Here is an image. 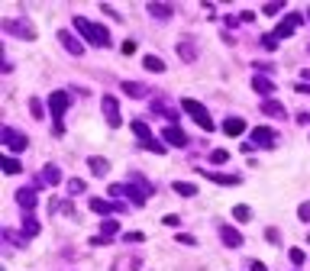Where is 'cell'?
<instances>
[{
  "instance_id": "277c9868",
  "label": "cell",
  "mask_w": 310,
  "mask_h": 271,
  "mask_svg": "<svg viewBox=\"0 0 310 271\" xmlns=\"http://www.w3.org/2000/svg\"><path fill=\"white\" fill-rule=\"evenodd\" d=\"M181 110H184V113H191V120L197 126H201V129H213V120H210V113H207V107H204V103H197V100H191V97H184V100H181Z\"/></svg>"
},
{
  "instance_id": "603a6c76",
  "label": "cell",
  "mask_w": 310,
  "mask_h": 271,
  "mask_svg": "<svg viewBox=\"0 0 310 271\" xmlns=\"http://www.w3.org/2000/svg\"><path fill=\"white\" fill-rule=\"evenodd\" d=\"M262 113H268V116H284V107H281L278 100H265V103H262Z\"/></svg>"
},
{
  "instance_id": "9a60e30c",
  "label": "cell",
  "mask_w": 310,
  "mask_h": 271,
  "mask_svg": "<svg viewBox=\"0 0 310 271\" xmlns=\"http://www.w3.org/2000/svg\"><path fill=\"white\" fill-rule=\"evenodd\" d=\"M220 239H223L230 248H239V246H242V236H239V229H232V226H220Z\"/></svg>"
},
{
  "instance_id": "836d02e7",
  "label": "cell",
  "mask_w": 310,
  "mask_h": 271,
  "mask_svg": "<svg viewBox=\"0 0 310 271\" xmlns=\"http://www.w3.org/2000/svg\"><path fill=\"white\" fill-rule=\"evenodd\" d=\"M287 258H291L294 265H304V262H307V255H304L301 248H291V252H287Z\"/></svg>"
},
{
  "instance_id": "ab89813d",
  "label": "cell",
  "mask_w": 310,
  "mask_h": 271,
  "mask_svg": "<svg viewBox=\"0 0 310 271\" xmlns=\"http://www.w3.org/2000/svg\"><path fill=\"white\" fill-rule=\"evenodd\" d=\"M178 242H184V246H197V239H194V236H181V232H178Z\"/></svg>"
},
{
  "instance_id": "8fae6325",
  "label": "cell",
  "mask_w": 310,
  "mask_h": 271,
  "mask_svg": "<svg viewBox=\"0 0 310 271\" xmlns=\"http://www.w3.org/2000/svg\"><path fill=\"white\" fill-rule=\"evenodd\" d=\"M201 174H204L207 181H217V184H223V187H236V184H242L239 174H217V171H207V168H204Z\"/></svg>"
},
{
  "instance_id": "d590c367",
  "label": "cell",
  "mask_w": 310,
  "mask_h": 271,
  "mask_svg": "<svg viewBox=\"0 0 310 271\" xmlns=\"http://www.w3.org/2000/svg\"><path fill=\"white\" fill-rule=\"evenodd\" d=\"M29 110H32V116H36V120H42V103H39L36 97L29 100Z\"/></svg>"
},
{
  "instance_id": "cb8c5ba5",
  "label": "cell",
  "mask_w": 310,
  "mask_h": 271,
  "mask_svg": "<svg viewBox=\"0 0 310 271\" xmlns=\"http://www.w3.org/2000/svg\"><path fill=\"white\" fill-rule=\"evenodd\" d=\"M232 220H239V223H249V220H252V210H249L246 203H239V207H232Z\"/></svg>"
},
{
  "instance_id": "ffe728a7",
  "label": "cell",
  "mask_w": 310,
  "mask_h": 271,
  "mask_svg": "<svg viewBox=\"0 0 310 271\" xmlns=\"http://www.w3.org/2000/svg\"><path fill=\"white\" fill-rule=\"evenodd\" d=\"M42 181H46V184H58V181H62V171L55 168V165H46V171H42Z\"/></svg>"
},
{
  "instance_id": "30bf717a",
  "label": "cell",
  "mask_w": 310,
  "mask_h": 271,
  "mask_svg": "<svg viewBox=\"0 0 310 271\" xmlns=\"http://www.w3.org/2000/svg\"><path fill=\"white\" fill-rule=\"evenodd\" d=\"M275 142H278V136H275L268 126L252 129V146H258V148H275Z\"/></svg>"
},
{
  "instance_id": "2e32d148",
  "label": "cell",
  "mask_w": 310,
  "mask_h": 271,
  "mask_svg": "<svg viewBox=\"0 0 310 271\" xmlns=\"http://www.w3.org/2000/svg\"><path fill=\"white\" fill-rule=\"evenodd\" d=\"M252 87H256L262 97H268V100H271V94H275V81H268V77H262V74L252 77Z\"/></svg>"
},
{
  "instance_id": "7bdbcfd3",
  "label": "cell",
  "mask_w": 310,
  "mask_h": 271,
  "mask_svg": "<svg viewBox=\"0 0 310 271\" xmlns=\"http://www.w3.org/2000/svg\"><path fill=\"white\" fill-rule=\"evenodd\" d=\"M249 271H268V268H265L262 262H252V265H249Z\"/></svg>"
},
{
  "instance_id": "5bb4252c",
  "label": "cell",
  "mask_w": 310,
  "mask_h": 271,
  "mask_svg": "<svg viewBox=\"0 0 310 271\" xmlns=\"http://www.w3.org/2000/svg\"><path fill=\"white\" fill-rule=\"evenodd\" d=\"M162 139L168 142V146H178V148L187 146V136L178 129V126H165V129H162Z\"/></svg>"
},
{
  "instance_id": "74e56055",
  "label": "cell",
  "mask_w": 310,
  "mask_h": 271,
  "mask_svg": "<svg viewBox=\"0 0 310 271\" xmlns=\"http://www.w3.org/2000/svg\"><path fill=\"white\" fill-rule=\"evenodd\" d=\"M123 239H126V242H142V239H146V236H142V232H126Z\"/></svg>"
},
{
  "instance_id": "3957f363",
  "label": "cell",
  "mask_w": 310,
  "mask_h": 271,
  "mask_svg": "<svg viewBox=\"0 0 310 271\" xmlns=\"http://www.w3.org/2000/svg\"><path fill=\"white\" fill-rule=\"evenodd\" d=\"M68 103H71V97L65 91H55L52 97H49V113H52V120H55V136H62V132H65L62 116H65V110H68Z\"/></svg>"
},
{
  "instance_id": "8992f818",
  "label": "cell",
  "mask_w": 310,
  "mask_h": 271,
  "mask_svg": "<svg viewBox=\"0 0 310 271\" xmlns=\"http://www.w3.org/2000/svg\"><path fill=\"white\" fill-rule=\"evenodd\" d=\"M0 139H3V146H7L10 152H23V148L29 146V139H26L23 132L10 129V126H3V129H0Z\"/></svg>"
},
{
  "instance_id": "f546056e",
  "label": "cell",
  "mask_w": 310,
  "mask_h": 271,
  "mask_svg": "<svg viewBox=\"0 0 310 271\" xmlns=\"http://www.w3.org/2000/svg\"><path fill=\"white\" fill-rule=\"evenodd\" d=\"M68 194H71V197L84 194V181H81V178H71V181H68Z\"/></svg>"
},
{
  "instance_id": "f35d334b",
  "label": "cell",
  "mask_w": 310,
  "mask_h": 271,
  "mask_svg": "<svg viewBox=\"0 0 310 271\" xmlns=\"http://www.w3.org/2000/svg\"><path fill=\"white\" fill-rule=\"evenodd\" d=\"M132 52H136V42H132V39H126V42H123V55H132Z\"/></svg>"
},
{
  "instance_id": "b9f144b4",
  "label": "cell",
  "mask_w": 310,
  "mask_h": 271,
  "mask_svg": "<svg viewBox=\"0 0 310 271\" xmlns=\"http://www.w3.org/2000/svg\"><path fill=\"white\" fill-rule=\"evenodd\" d=\"M178 223H181V220L175 217V213H168V217H165V226H178Z\"/></svg>"
},
{
  "instance_id": "d6a6232c",
  "label": "cell",
  "mask_w": 310,
  "mask_h": 271,
  "mask_svg": "<svg viewBox=\"0 0 310 271\" xmlns=\"http://www.w3.org/2000/svg\"><path fill=\"white\" fill-rule=\"evenodd\" d=\"M262 46L268 49V52H275V49H278V39H275V32H268V36H262Z\"/></svg>"
},
{
  "instance_id": "e0dca14e",
  "label": "cell",
  "mask_w": 310,
  "mask_h": 271,
  "mask_svg": "<svg viewBox=\"0 0 310 271\" xmlns=\"http://www.w3.org/2000/svg\"><path fill=\"white\" fill-rule=\"evenodd\" d=\"M223 132L226 136H242V132H246V123H242L239 116H230V120H223Z\"/></svg>"
},
{
  "instance_id": "5b68a950",
  "label": "cell",
  "mask_w": 310,
  "mask_h": 271,
  "mask_svg": "<svg viewBox=\"0 0 310 271\" xmlns=\"http://www.w3.org/2000/svg\"><path fill=\"white\" fill-rule=\"evenodd\" d=\"M129 129L139 136V142H142V148H149V152H155V155H165V146L158 139H152V132H149V126L142 123V120H132L129 123Z\"/></svg>"
},
{
  "instance_id": "1f68e13d",
  "label": "cell",
  "mask_w": 310,
  "mask_h": 271,
  "mask_svg": "<svg viewBox=\"0 0 310 271\" xmlns=\"http://www.w3.org/2000/svg\"><path fill=\"white\" fill-rule=\"evenodd\" d=\"M23 232H26V236H36V232H39V223H36L32 217H26V220H23Z\"/></svg>"
},
{
  "instance_id": "9c48e42d",
  "label": "cell",
  "mask_w": 310,
  "mask_h": 271,
  "mask_svg": "<svg viewBox=\"0 0 310 271\" xmlns=\"http://www.w3.org/2000/svg\"><path fill=\"white\" fill-rule=\"evenodd\" d=\"M103 116H107V126L110 129H120V103H116V97H103Z\"/></svg>"
},
{
  "instance_id": "ba28073f",
  "label": "cell",
  "mask_w": 310,
  "mask_h": 271,
  "mask_svg": "<svg viewBox=\"0 0 310 271\" xmlns=\"http://www.w3.org/2000/svg\"><path fill=\"white\" fill-rule=\"evenodd\" d=\"M301 20H304L301 13H287L284 20L278 23V29H275V39H287V36H294V29L301 26Z\"/></svg>"
},
{
  "instance_id": "7402d4cb",
  "label": "cell",
  "mask_w": 310,
  "mask_h": 271,
  "mask_svg": "<svg viewBox=\"0 0 310 271\" xmlns=\"http://www.w3.org/2000/svg\"><path fill=\"white\" fill-rule=\"evenodd\" d=\"M142 65H146V71H165V62L158 58V55H146Z\"/></svg>"
},
{
  "instance_id": "7c38bea8",
  "label": "cell",
  "mask_w": 310,
  "mask_h": 271,
  "mask_svg": "<svg viewBox=\"0 0 310 271\" xmlns=\"http://www.w3.org/2000/svg\"><path fill=\"white\" fill-rule=\"evenodd\" d=\"M58 42H62V46L68 49L71 55H84V42H81V39H75L68 29H62V32H58Z\"/></svg>"
},
{
  "instance_id": "8d00e7d4",
  "label": "cell",
  "mask_w": 310,
  "mask_h": 271,
  "mask_svg": "<svg viewBox=\"0 0 310 271\" xmlns=\"http://www.w3.org/2000/svg\"><path fill=\"white\" fill-rule=\"evenodd\" d=\"M297 217H301L304 223H310V203H301V210H297Z\"/></svg>"
},
{
  "instance_id": "e575fe53",
  "label": "cell",
  "mask_w": 310,
  "mask_h": 271,
  "mask_svg": "<svg viewBox=\"0 0 310 271\" xmlns=\"http://www.w3.org/2000/svg\"><path fill=\"white\" fill-rule=\"evenodd\" d=\"M281 10H284V3H281V0H275V3H268V7H265V13L275 16V13H281Z\"/></svg>"
},
{
  "instance_id": "ee69618b",
  "label": "cell",
  "mask_w": 310,
  "mask_h": 271,
  "mask_svg": "<svg viewBox=\"0 0 310 271\" xmlns=\"http://www.w3.org/2000/svg\"><path fill=\"white\" fill-rule=\"evenodd\" d=\"M307 16H310V13H307Z\"/></svg>"
},
{
  "instance_id": "ac0fdd59",
  "label": "cell",
  "mask_w": 310,
  "mask_h": 271,
  "mask_svg": "<svg viewBox=\"0 0 310 271\" xmlns=\"http://www.w3.org/2000/svg\"><path fill=\"white\" fill-rule=\"evenodd\" d=\"M87 165H91V174H97V178H103V174L110 171V162H107V158H97V155L87 158Z\"/></svg>"
},
{
  "instance_id": "4fadbf2b",
  "label": "cell",
  "mask_w": 310,
  "mask_h": 271,
  "mask_svg": "<svg viewBox=\"0 0 310 271\" xmlns=\"http://www.w3.org/2000/svg\"><path fill=\"white\" fill-rule=\"evenodd\" d=\"M91 210L101 213V217H107L113 210H126V203H110V200H103V197H91Z\"/></svg>"
},
{
  "instance_id": "6da1fadb",
  "label": "cell",
  "mask_w": 310,
  "mask_h": 271,
  "mask_svg": "<svg viewBox=\"0 0 310 271\" xmlns=\"http://www.w3.org/2000/svg\"><path fill=\"white\" fill-rule=\"evenodd\" d=\"M110 194H113V197H129L132 207H142V203H146V197L152 194V184H146L139 174H132L129 184H113V187H110Z\"/></svg>"
},
{
  "instance_id": "f1b7e54d",
  "label": "cell",
  "mask_w": 310,
  "mask_h": 271,
  "mask_svg": "<svg viewBox=\"0 0 310 271\" xmlns=\"http://www.w3.org/2000/svg\"><path fill=\"white\" fill-rule=\"evenodd\" d=\"M210 162H213V165L230 162V152H226V148H213V152H210Z\"/></svg>"
},
{
  "instance_id": "52a82bcc",
  "label": "cell",
  "mask_w": 310,
  "mask_h": 271,
  "mask_svg": "<svg viewBox=\"0 0 310 271\" xmlns=\"http://www.w3.org/2000/svg\"><path fill=\"white\" fill-rule=\"evenodd\" d=\"M3 32H10V36H20V39H36V29H32L29 23H23V20H3Z\"/></svg>"
},
{
  "instance_id": "4316f807",
  "label": "cell",
  "mask_w": 310,
  "mask_h": 271,
  "mask_svg": "<svg viewBox=\"0 0 310 271\" xmlns=\"http://www.w3.org/2000/svg\"><path fill=\"white\" fill-rule=\"evenodd\" d=\"M175 194H181V197H194V194H197V187L187 184V181H175Z\"/></svg>"
},
{
  "instance_id": "7a4b0ae2",
  "label": "cell",
  "mask_w": 310,
  "mask_h": 271,
  "mask_svg": "<svg viewBox=\"0 0 310 271\" xmlns=\"http://www.w3.org/2000/svg\"><path fill=\"white\" fill-rule=\"evenodd\" d=\"M71 26H75V29L81 32L87 42H91V46H101V49H107V46H110V32L103 29V26L91 23L87 16H75V23H71Z\"/></svg>"
},
{
  "instance_id": "44dd1931",
  "label": "cell",
  "mask_w": 310,
  "mask_h": 271,
  "mask_svg": "<svg viewBox=\"0 0 310 271\" xmlns=\"http://www.w3.org/2000/svg\"><path fill=\"white\" fill-rule=\"evenodd\" d=\"M149 13L158 16V20H168V16H171V7H168V3H149Z\"/></svg>"
},
{
  "instance_id": "d6986e66",
  "label": "cell",
  "mask_w": 310,
  "mask_h": 271,
  "mask_svg": "<svg viewBox=\"0 0 310 271\" xmlns=\"http://www.w3.org/2000/svg\"><path fill=\"white\" fill-rule=\"evenodd\" d=\"M16 200H20V207H23V210H32V207H36V191L23 187V191H16Z\"/></svg>"
},
{
  "instance_id": "83f0119b",
  "label": "cell",
  "mask_w": 310,
  "mask_h": 271,
  "mask_svg": "<svg viewBox=\"0 0 310 271\" xmlns=\"http://www.w3.org/2000/svg\"><path fill=\"white\" fill-rule=\"evenodd\" d=\"M178 55H184V62H194V58H197V52H194L191 42H178Z\"/></svg>"
},
{
  "instance_id": "484cf974",
  "label": "cell",
  "mask_w": 310,
  "mask_h": 271,
  "mask_svg": "<svg viewBox=\"0 0 310 271\" xmlns=\"http://www.w3.org/2000/svg\"><path fill=\"white\" fill-rule=\"evenodd\" d=\"M123 91L129 94V97H146V84H136V81H126Z\"/></svg>"
},
{
  "instance_id": "4dcf8cb0",
  "label": "cell",
  "mask_w": 310,
  "mask_h": 271,
  "mask_svg": "<svg viewBox=\"0 0 310 271\" xmlns=\"http://www.w3.org/2000/svg\"><path fill=\"white\" fill-rule=\"evenodd\" d=\"M101 232H103V236H107V239H110V236H113V232H120V223H116V220H103Z\"/></svg>"
},
{
  "instance_id": "60d3db41",
  "label": "cell",
  "mask_w": 310,
  "mask_h": 271,
  "mask_svg": "<svg viewBox=\"0 0 310 271\" xmlns=\"http://www.w3.org/2000/svg\"><path fill=\"white\" fill-rule=\"evenodd\" d=\"M239 20H242V23H252V20H256V13H252V10H242Z\"/></svg>"
},
{
  "instance_id": "d4e9b609",
  "label": "cell",
  "mask_w": 310,
  "mask_h": 271,
  "mask_svg": "<svg viewBox=\"0 0 310 271\" xmlns=\"http://www.w3.org/2000/svg\"><path fill=\"white\" fill-rule=\"evenodd\" d=\"M0 165H3V171H7V174H20V171H23V165L16 162L13 155H7V158H3V162H0Z\"/></svg>"
}]
</instances>
